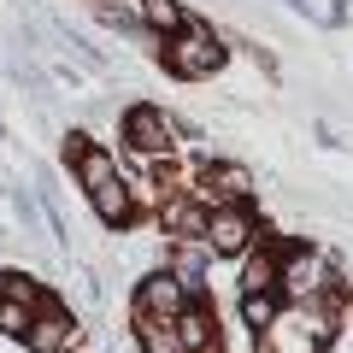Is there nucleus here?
<instances>
[{
	"label": "nucleus",
	"mask_w": 353,
	"mask_h": 353,
	"mask_svg": "<svg viewBox=\"0 0 353 353\" xmlns=\"http://www.w3.org/2000/svg\"><path fill=\"white\" fill-rule=\"evenodd\" d=\"M24 341H30V353H71L77 347V324H71V312H59L53 301H41L36 312H30V324H24Z\"/></svg>",
	"instance_id": "6"
},
{
	"label": "nucleus",
	"mask_w": 353,
	"mask_h": 353,
	"mask_svg": "<svg viewBox=\"0 0 353 353\" xmlns=\"http://www.w3.org/2000/svg\"><path fill=\"white\" fill-rule=\"evenodd\" d=\"M271 312H277V289H248V294H241V318H248L253 330L271 324Z\"/></svg>",
	"instance_id": "16"
},
{
	"label": "nucleus",
	"mask_w": 353,
	"mask_h": 353,
	"mask_svg": "<svg viewBox=\"0 0 353 353\" xmlns=\"http://www.w3.org/2000/svg\"><path fill=\"white\" fill-rule=\"evenodd\" d=\"M159 218H165V230H171L176 241H206V206L194 201V194H171V201H159Z\"/></svg>",
	"instance_id": "9"
},
{
	"label": "nucleus",
	"mask_w": 353,
	"mask_h": 353,
	"mask_svg": "<svg viewBox=\"0 0 353 353\" xmlns=\"http://www.w3.org/2000/svg\"><path fill=\"white\" fill-rule=\"evenodd\" d=\"M176 341H183V353H218V324H212V312H206L201 301H183V312H176Z\"/></svg>",
	"instance_id": "10"
},
{
	"label": "nucleus",
	"mask_w": 353,
	"mask_h": 353,
	"mask_svg": "<svg viewBox=\"0 0 353 353\" xmlns=\"http://www.w3.org/2000/svg\"><path fill=\"white\" fill-rule=\"evenodd\" d=\"M136 341H141V353H183V341H176V318L136 312Z\"/></svg>",
	"instance_id": "12"
},
{
	"label": "nucleus",
	"mask_w": 353,
	"mask_h": 353,
	"mask_svg": "<svg viewBox=\"0 0 353 353\" xmlns=\"http://www.w3.org/2000/svg\"><path fill=\"white\" fill-rule=\"evenodd\" d=\"M248 189H253V176L241 171V165H206L201 176L189 183V194L212 212V206H230V201H248Z\"/></svg>",
	"instance_id": "7"
},
{
	"label": "nucleus",
	"mask_w": 353,
	"mask_h": 353,
	"mask_svg": "<svg viewBox=\"0 0 353 353\" xmlns=\"http://www.w3.org/2000/svg\"><path fill=\"white\" fill-rule=\"evenodd\" d=\"M88 201H94V212H101L106 224H130V218H136V201H130V183H124V176L94 183V189H88Z\"/></svg>",
	"instance_id": "11"
},
{
	"label": "nucleus",
	"mask_w": 353,
	"mask_h": 353,
	"mask_svg": "<svg viewBox=\"0 0 353 353\" xmlns=\"http://www.w3.org/2000/svg\"><path fill=\"white\" fill-rule=\"evenodd\" d=\"M253 236H259V230H253V212H248L241 201L212 206V212H206V248L224 253V259H241V253L253 248Z\"/></svg>",
	"instance_id": "4"
},
{
	"label": "nucleus",
	"mask_w": 353,
	"mask_h": 353,
	"mask_svg": "<svg viewBox=\"0 0 353 353\" xmlns=\"http://www.w3.org/2000/svg\"><path fill=\"white\" fill-rule=\"evenodd\" d=\"M124 141L141 153V159H165V153H176V124L159 112V106H136V112L124 118Z\"/></svg>",
	"instance_id": "5"
},
{
	"label": "nucleus",
	"mask_w": 353,
	"mask_h": 353,
	"mask_svg": "<svg viewBox=\"0 0 353 353\" xmlns=\"http://www.w3.org/2000/svg\"><path fill=\"white\" fill-rule=\"evenodd\" d=\"M277 294H289V301H312V306H330V265L318 259V253L294 248L277 259Z\"/></svg>",
	"instance_id": "3"
},
{
	"label": "nucleus",
	"mask_w": 353,
	"mask_h": 353,
	"mask_svg": "<svg viewBox=\"0 0 353 353\" xmlns=\"http://www.w3.org/2000/svg\"><path fill=\"white\" fill-rule=\"evenodd\" d=\"M330 347V312L312 301L277 306L265 324V353H324Z\"/></svg>",
	"instance_id": "1"
},
{
	"label": "nucleus",
	"mask_w": 353,
	"mask_h": 353,
	"mask_svg": "<svg viewBox=\"0 0 353 353\" xmlns=\"http://www.w3.org/2000/svg\"><path fill=\"white\" fill-rule=\"evenodd\" d=\"M165 65L194 83V77H212L218 65H224V48H218V36L206 24H183L176 41H165Z\"/></svg>",
	"instance_id": "2"
},
{
	"label": "nucleus",
	"mask_w": 353,
	"mask_h": 353,
	"mask_svg": "<svg viewBox=\"0 0 353 353\" xmlns=\"http://www.w3.org/2000/svg\"><path fill=\"white\" fill-rule=\"evenodd\" d=\"M30 312H36L30 301H12V294H0V330H6V336H24Z\"/></svg>",
	"instance_id": "17"
},
{
	"label": "nucleus",
	"mask_w": 353,
	"mask_h": 353,
	"mask_svg": "<svg viewBox=\"0 0 353 353\" xmlns=\"http://www.w3.org/2000/svg\"><path fill=\"white\" fill-rule=\"evenodd\" d=\"M141 18H148V24L159 30V36H176V30L189 24V18H183V6H176V0H141Z\"/></svg>",
	"instance_id": "15"
},
{
	"label": "nucleus",
	"mask_w": 353,
	"mask_h": 353,
	"mask_svg": "<svg viewBox=\"0 0 353 353\" xmlns=\"http://www.w3.org/2000/svg\"><path fill=\"white\" fill-rule=\"evenodd\" d=\"M183 301H189V283L176 277V271H153V277L141 283V294H136V312H148V318H176V312H183Z\"/></svg>",
	"instance_id": "8"
},
{
	"label": "nucleus",
	"mask_w": 353,
	"mask_h": 353,
	"mask_svg": "<svg viewBox=\"0 0 353 353\" xmlns=\"http://www.w3.org/2000/svg\"><path fill=\"white\" fill-rule=\"evenodd\" d=\"M0 294H12V301H30V306H41V301H48V294H41L30 277H18V271H6V277H0Z\"/></svg>",
	"instance_id": "18"
},
{
	"label": "nucleus",
	"mask_w": 353,
	"mask_h": 353,
	"mask_svg": "<svg viewBox=\"0 0 353 353\" xmlns=\"http://www.w3.org/2000/svg\"><path fill=\"white\" fill-rule=\"evenodd\" d=\"M241 289H277V253H241Z\"/></svg>",
	"instance_id": "14"
},
{
	"label": "nucleus",
	"mask_w": 353,
	"mask_h": 353,
	"mask_svg": "<svg viewBox=\"0 0 353 353\" xmlns=\"http://www.w3.org/2000/svg\"><path fill=\"white\" fill-rule=\"evenodd\" d=\"M77 176H83V189H94L106 176H118V159L106 148H77Z\"/></svg>",
	"instance_id": "13"
}]
</instances>
